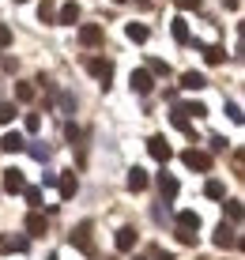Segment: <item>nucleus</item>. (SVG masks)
<instances>
[{
  "label": "nucleus",
  "instance_id": "obj_15",
  "mask_svg": "<svg viewBox=\"0 0 245 260\" xmlns=\"http://www.w3.org/2000/svg\"><path fill=\"white\" fill-rule=\"evenodd\" d=\"M177 230H193V234H196V230H200V215H196V211H181L177 215Z\"/></svg>",
  "mask_w": 245,
  "mask_h": 260
},
{
  "label": "nucleus",
  "instance_id": "obj_36",
  "mask_svg": "<svg viewBox=\"0 0 245 260\" xmlns=\"http://www.w3.org/2000/svg\"><path fill=\"white\" fill-rule=\"evenodd\" d=\"M207 147L219 155V151H226V140H223V136H211V140H207Z\"/></svg>",
  "mask_w": 245,
  "mask_h": 260
},
{
  "label": "nucleus",
  "instance_id": "obj_19",
  "mask_svg": "<svg viewBox=\"0 0 245 260\" xmlns=\"http://www.w3.org/2000/svg\"><path fill=\"white\" fill-rule=\"evenodd\" d=\"M204 60H207V64H223V60H226V49H223V46H207V49H204Z\"/></svg>",
  "mask_w": 245,
  "mask_h": 260
},
{
  "label": "nucleus",
  "instance_id": "obj_22",
  "mask_svg": "<svg viewBox=\"0 0 245 260\" xmlns=\"http://www.w3.org/2000/svg\"><path fill=\"white\" fill-rule=\"evenodd\" d=\"M204 192L211 196V200H226V189H223V181H207V185H204Z\"/></svg>",
  "mask_w": 245,
  "mask_h": 260
},
{
  "label": "nucleus",
  "instance_id": "obj_31",
  "mask_svg": "<svg viewBox=\"0 0 245 260\" xmlns=\"http://www.w3.org/2000/svg\"><path fill=\"white\" fill-rule=\"evenodd\" d=\"M151 76H170V64H166V60H151Z\"/></svg>",
  "mask_w": 245,
  "mask_h": 260
},
{
  "label": "nucleus",
  "instance_id": "obj_6",
  "mask_svg": "<svg viewBox=\"0 0 245 260\" xmlns=\"http://www.w3.org/2000/svg\"><path fill=\"white\" fill-rule=\"evenodd\" d=\"M79 42H83V46H98V42H102V26L98 23H83L79 26Z\"/></svg>",
  "mask_w": 245,
  "mask_h": 260
},
{
  "label": "nucleus",
  "instance_id": "obj_1",
  "mask_svg": "<svg viewBox=\"0 0 245 260\" xmlns=\"http://www.w3.org/2000/svg\"><path fill=\"white\" fill-rule=\"evenodd\" d=\"M90 234H95V222H79V226H76V230H72V245H76V249H79V253H87V256H95V253H98V249H95V238H90Z\"/></svg>",
  "mask_w": 245,
  "mask_h": 260
},
{
  "label": "nucleus",
  "instance_id": "obj_35",
  "mask_svg": "<svg viewBox=\"0 0 245 260\" xmlns=\"http://www.w3.org/2000/svg\"><path fill=\"white\" fill-rule=\"evenodd\" d=\"M42 128V117L38 113H26V132H38Z\"/></svg>",
  "mask_w": 245,
  "mask_h": 260
},
{
  "label": "nucleus",
  "instance_id": "obj_12",
  "mask_svg": "<svg viewBox=\"0 0 245 260\" xmlns=\"http://www.w3.org/2000/svg\"><path fill=\"white\" fill-rule=\"evenodd\" d=\"M177 189H181V185H177V177H170V174H159V192L166 196V200H174V196H177Z\"/></svg>",
  "mask_w": 245,
  "mask_h": 260
},
{
  "label": "nucleus",
  "instance_id": "obj_32",
  "mask_svg": "<svg viewBox=\"0 0 245 260\" xmlns=\"http://www.w3.org/2000/svg\"><path fill=\"white\" fill-rule=\"evenodd\" d=\"M23 196H26L30 208H38V204H42V189H23Z\"/></svg>",
  "mask_w": 245,
  "mask_h": 260
},
{
  "label": "nucleus",
  "instance_id": "obj_41",
  "mask_svg": "<svg viewBox=\"0 0 245 260\" xmlns=\"http://www.w3.org/2000/svg\"><path fill=\"white\" fill-rule=\"evenodd\" d=\"M15 4H26V0H15Z\"/></svg>",
  "mask_w": 245,
  "mask_h": 260
},
{
  "label": "nucleus",
  "instance_id": "obj_42",
  "mask_svg": "<svg viewBox=\"0 0 245 260\" xmlns=\"http://www.w3.org/2000/svg\"><path fill=\"white\" fill-rule=\"evenodd\" d=\"M136 260H140V256H136Z\"/></svg>",
  "mask_w": 245,
  "mask_h": 260
},
{
  "label": "nucleus",
  "instance_id": "obj_2",
  "mask_svg": "<svg viewBox=\"0 0 245 260\" xmlns=\"http://www.w3.org/2000/svg\"><path fill=\"white\" fill-rule=\"evenodd\" d=\"M87 72H90L95 79H102V83H110V79H113V60H106V57H90V60H87Z\"/></svg>",
  "mask_w": 245,
  "mask_h": 260
},
{
  "label": "nucleus",
  "instance_id": "obj_18",
  "mask_svg": "<svg viewBox=\"0 0 245 260\" xmlns=\"http://www.w3.org/2000/svg\"><path fill=\"white\" fill-rule=\"evenodd\" d=\"M57 19L68 23V26H76V19H79V4H65V8L57 12Z\"/></svg>",
  "mask_w": 245,
  "mask_h": 260
},
{
  "label": "nucleus",
  "instance_id": "obj_9",
  "mask_svg": "<svg viewBox=\"0 0 245 260\" xmlns=\"http://www.w3.org/2000/svg\"><path fill=\"white\" fill-rule=\"evenodd\" d=\"M215 245H219V249H230V245H238V234H234V226H226V222H223V226L215 230Z\"/></svg>",
  "mask_w": 245,
  "mask_h": 260
},
{
  "label": "nucleus",
  "instance_id": "obj_39",
  "mask_svg": "<svg viewBox=\"0 0 245 260\" xmlns=\"http://www.w3.org/2000/svg\"><path fill=\"white\" fill-rule=\"evenodd\" d=\"M8 42H12V30H8V26H0V46H8Z\"/></svg>",
  "mask_w": 245,
  "mask_h": 260
},
{
  "label": "nucleus",
  "instance_id": "obj_4",
  "mask_svg": "<svg viewBox=\"0 0 245 260\" xmlns=\"http://www.w3.org/2000/svg\"><path fill=\"white\" fill-rule=\"evenodd\" d=\"M147 151H151V158H155V162H170V155H174V151H170V143L162 140V136H151V140H147Z\"/></svg>",
  "mask_w": 245,
  "mask_h": 260
},
{
  "label": "nucleus",
  "instance_id": "obj_21",
  "mask_svg": "<svg viewBox=\"0 0 245 260\" xmlns=\"http://www.w3.org/2000/svg\"><path fill=\"white\" fill-rule=\"evenodd\" d=\"M26 151H30L34 162H45V158H49V147H45V143H26Z\"/></svg>",
  "mask_w": 245,
  "mask_h": 260
},
{
  "label": "nucleus",
  "instance_id": "obj_20",
  "mask_svg": "<svg viewBox=\"0 0 245 260\" xmlns=\"http://www.w3.org/2000/svg\"><path fill=\"white\" fill-rule=\"evenodd\" d=\"M38 19H42V23H53V19H57V8H53V0H42V4H38Z\"/></svg>",
  "mask_w": 245,
  "mask_h": 260
},
{
  "label": "nucleus",
  "instance_id": "obj_8",
  "mask_svg": "<svg viewBox=\"0 0 245 260\" xmlns=\"http://www.w3.org/2000/svg\"><path fill=\"white\" fill-rule=\"evenodd\" d=\"M23 189H26V181L19 170H4V192H23Z\"/></svg>",
  "mask_w": 245,
  "mask_h": 260
},
{
  "label": "nucleus",
  "instance_id": "obj_24",
  "mask_svg": "<svg viewBox=\"0 0 245 260\" xmlns=\"http://www.w3.org/2000/svg\"><path fill=\"white\" fill-rule=\"evenodd\" d=\"M177 110L185 113V117H204V113H207V110H204L200 102H189V106H177Z\"/></svg>",
  "mask_w": 245,
  "mask_h": 260
},
{
  "label": "nucleus",
  "instance_id": "obj_34",
  "mask_svg": "<svg viewBox=\"0 0 245 260\" xmlns=\"http://www.w3.org/2000/svg\"><path fill=\"white\" fill-rule=\"evenodd\" d=\"M170 121H174L177 128H185V132H189V117H185V113H181V110H174V113H170Z\"/></svg>",
  "mask_w": 245,
  "mask_h": 260
},
{
  "label": "nucleus",
  "instance_id": "obj_27",
  "mask_svg": "<svg viewBox=\"0 0 245 260\" xmlns=\"http://www.w3.org/2000/svg\"><path fill=\"white\" fill-rule=\"evenodd\" d=\"M226 215L230 222H241V200H226Z\"/></svg>",
  "mask_w": 245,
  "mask_h": 260
},
{
  "label": "nucleus",
  "instance_id": "obj_7",
  "mask_svg": "<svg viewBox=\"0 0 245 260\" xmlns=\"http://www.w3.org/2000/svg\"><path fill=\"white\" fill-rule=\"evenodd\" d=\"M132 249H136V230L121 226V230H117V253H132Z\"/></svg>",
  "mask_w": 245,
  "mask_h": 260
},
{
  "label": "nucleus",
  "instance_id": "obj_37",
  "mask_svg": "<svg viewBox=\"0 0 245 260\" xmlns=\"http://www.w3.org/2000/svg\"><path fill=\"white\" fill-rule=\"evenodd\" d=\"M174 4L181 8V12H196V8H200V0H174Z\"/></svg>",
  "mask_w": 245,
  "mask_h": 260
},
{
  "label": "nucleus",
  "instance_id": "obj_38",
  "mask_svg": "<svg viewBox=\"0 0 245 260\" xmlns=\"http://www.w3.org/2000/svg\"><path fill=\"white\" fill-rule=\"evenodd\" d=\"M151 260H174V253H166L162 245H155V249H151Z\"/></svg>",
  "mask_w": 245,
  "mask_h": 260
},
{
  "label": "nucleus",
  "instance_id": "obj_10",
  "mask_svg": "<svg viewBox=\"0 0 245 260\" xmlns=\"http://www.w3.org/2000/svg\"><path fill=\"white\" fill-rule=\"evenodd\" d=\"M26 234H34V238L45 234V215H42V211H30V215H26Z\"/></svg>",
  "mask_w": 245,
  "mask_h": 260
},
{
  "label": "nucleus",
  "instance_id": "obj_33",
  "mask_svg": "<svg viewBox=\"0 0 245 260\" xmlns=\"http://www.w3.org/2000/svg\"><path fill=\"white\" fill-rule=\"evenodd\" d=\"M196 238H200V234H193V230H177V241H181V245H196Z\"/></svg>",
  "mask_w": 245,
  "mask_h": 260
},
{
  "label": "nucleus",
  "instance_id": "obj_40",
  "mask_svg": "<svg viewBox=\"0 0 245 260\" xmlns=\"http://www.w3.org/2000/svg\"><path fill=\"white\" fill-rule=\"evenodd\" d=\"M113 4H125V0H113Z\"/></svg>",
  "mask_w": 245,
  "mask_h": 260
},
{
  "label": "nucleus",
  "instance_id": "obj_14",
  "mask_svg": "<svg viewBox=\"0 0 245 260\" xmlns=\"http://www.w3.org/2000/svg\"><path fill=\"white\" fill-rule=\"evenodd\" d=\"M181 87H185V91H204L207 79L200 76V72H185V76H181Z\"/></svg>",
  "mask_w": 245,
  "mask_h": 260
},
{
  "label": "nucleus",
  "instance_id": "obj_25",
  "mask_svg": "<svg viewBox=\"0 0 245 260\" xmlns=\"http://www.w3.org/2000/svg\"><path fill=\"white\" fill-rule=\"evenodd\" d=\"M57 102H60V110H65L68 117H72V113H76V98H72L68 91H65V94H57Z\"/></svg>",
  "mask_w": 245,
  "mask_h": 260
},
{
  "label": "nucleus",
  "instance_id": "obj_30",
  "mask_svg": "<svg viewBox=\"0 0 245 260\" xmlns=\"http://www.w3.org/2000/svg\"><path fill=\"white\" fill-rule=\"evenodd\" d=\"M226 117H230L234 124H241V106L238 102H226Z\"/></svg>",
  "mask_w": 245,
  "mask_h": 260
},
{
  "label": "nucleus",
  "instance_id": "obj_23",
  "mask_svg": "<svg viewBox=\"0 0 245 260\" xmlns=\"http://www.w3.org/2000/svg\"><path fill=\"white\" fill-rule=\"evenodd\" d=\"M125 34H129L132 42H147V26H140V23H129V30H125Z\"/></svg>",
  "mask_w": 245,
  "mask_h": 260
},
{
  "label": "nucleus",
  "instance_id": "obj_26",
  "mask_svg": "<svg viewBox=\"0 0 245 260\" xmlns=\"http://www.w3.org/2000/svg\"><path fill=\"white\" fill-rule=\"evenodd\" d=\"M15 98H19V102H30V98H34V87H30V83H15Z\"/></svg>",
  "mask_w": 245,
  "mask_h": 260
},
{
  "label": "nucleus",
  "instance_id": "obj_17",
  "mask_svg": "<svg viewBox=\"0 0 245 260\" xmlns=\"http://www.w3.org/2000/svg\"><path fill=\"white\" fill-rule=\"evenodd\" d=\"M129 189H132V192H143V189H147V174H143L140 166L129 170Z\"/></svg>",
  "mask_w": 245,
  "mask_h": 260
},
{
  "label": "nucleus",
  "instance_id": "obj_16",
  "mask_svg": "<svg viewBox=\"0 0 245 260\" xmlns=\"http://www.w3.org/2000/svg\"><path fill=\"white\" fill-rule=\"evenodd\" d=\"M26 147V140L19 136V132H8L4 140H0V151H8V155H12V151H23Z\"/></svg>",
  "mask_w": 245,
  "mask_h": 260
},
{
  "label": "nucleus",
  "instance_id": "obj_5",
  "mask_svg": "<svg viewBox=\"0 0 245 260\" xmlns=\"http://www.w3.org/2000/svg\"><path fill=\"white\" fill-rule=\"evenodd\" d=\"M132 91L136 94H151L155 91V76H151V72H132Z\"/></svg>",
  "mask_w": 245,
  "mask_h": 260
},
{
  "label": "nucleus",
  "instance_id": "obj_13",
  "mask_svg": "<svg viewBox=\"0 0 245 260\" xmlns=\"http://www.w3.org/2000/svg\"><path fill=\"white\" fill-rule=\"evenodd\" d=\"M57 185H60V196H65V200H72V196H76V189H79L76 174H60V177H57Z\"/></svg>",
  "mask_w": 245,
  "mask_h": 260
},
{
  "label": "nucleus",
  "instance_id": "obj_29",
  "mask_svg": "<svg viewBox=\"0 0 245 260\" xmlns=\"http://www.w3.org/2000/svg\"><path fill=\"white\" fill-rule=\"evenodd\" d=\"M12 117H15V106L12 102H0V124H12Z\"/></svg>",
  "mask_w": 245,
  "mask_h": 260
},
{
  "label": "nucleus",
  "instance_id": "obj_11",
  "mask_svg": "<svg viewBox=\"0 0 245 260\" xmlns=\"http://www.w3.org/2000/svg\"><path fill=\"white\" fill-rule=\"evenodd\" d=\"M0 253H26V238L4 234V238H0Z\"/></svg>",
  "mask_w": 245,
  "mask_h": 260
},
{
  "label": "nucleus",
  "instance_id": "obj_3",
  "mask_svg": "<svg viewBox=\"0 0 245 260\" xmlns=\"http://www.w3.org/2000/svg\"><path fill=\"white\" fill-rule=\"evenodd\" d=\"M181 158H185V166L189 170H200V174H207V170H211V155H207V151H185V155H181Z\"/></svg>",
  "mask_w": 245,
  "mask_h": 260
},
{
  "label": "nucleus",
  "instance_id": "obj_28",
  "mask_svg": "<svg viewBox=\"0 0 245 260\" xmlns=\"http://www.w3.org/2000/svg\"><path fill=\"white\" fill-rule=\"evenodd\" d=\"M174 38L181 42V46L189 42V26H185V19H174Z\"/></svg>",
  "mask_w": 245,
  "mask_h": 260
}]
</instances>
